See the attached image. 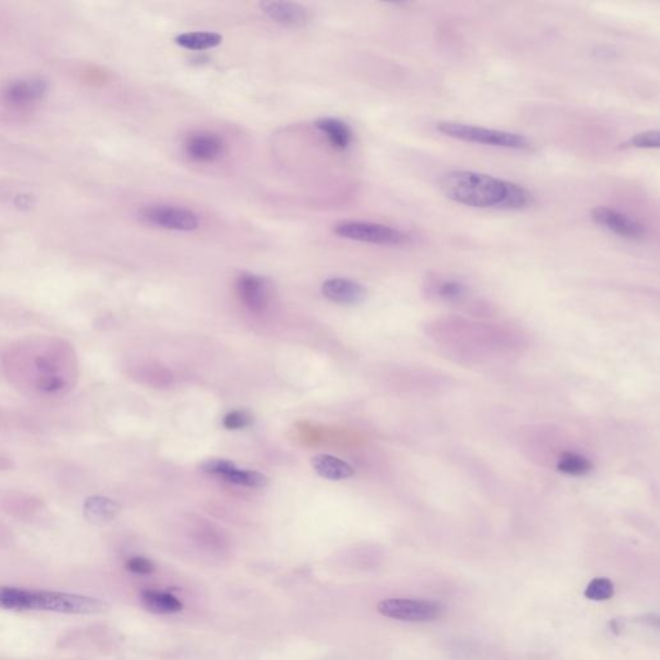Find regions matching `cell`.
Wrapping results in <instances>:
<instances>
[{
    "label": "cell",
    "mask_w": 660,
    "mask_h": 660,
    "mask_svg": "<svg viewBox=\"0 0 660 660\" xmlns=\"http://www.w3.org/2000/svg\"><path fill=\"white\" fill-rule=\"evenodd\" d=\"M9 378L43 398H58L70 391L78 377L73 349L57 339L18 343L3 359Z\"/></svg>",
    "instance_id": "1"
},
{
    "label": "cell",
    "mask_w": 660,
    "mask_h": 660,
    "mask_svg": "<svg viewBox=\"0 0 660 660\" xmlns=\"http://www.w3.org/2000/svg\"><path fill=\"white\" fill-rule=\"evenodd\" d=\"M378 612L391 619L423 623L439 619L444 606L437 601L428 600L388 598L378 603Z\"/></svg>",
    "instance_id": "7"
},
{
    "label": "cell",
    "mask_w": 660,
    "mask_h": 660,
    "mask_svg": "<svg viewBox=\"0 0 660 660\" xmlns=\"http://www.w3.org/2000/svg\"><path fill=\"white\" fill-rule=\"evenodd\" d=\"M142 603L147 610L155 614H173L182 610V603L176 596L167 592L145 591L141 595Z\"/></svg>",
    "instance_id": "16"
},
{
    "label": "cell",
    "mask_w": 660,
    "mask_h": 660,
    "mask_svg": "<svg viewBox=\"0 0 660 660\" xmlns=\"http://www.w3.org/2000/svg\"><path fill=\"white\" fill-rule=\"evenodd\" d=\"M183 150L188 159L195 163L212 164L223 157L226 153V143L217 133L192 132L185 139Z\"/></svg>",
    "instance_id": "8"
},
{
    "label": "cell",
    "mask_w": 660,
    "mask_h": 660,
    "mask_svg": "<svg viewBox=\"0 0 660 660\" xmlns=\"http://www.w3.org/2000/svg\"><path fill=\"white\" fill-rule=\"evenodd\" d=\"M660 145L659 131H645L637 133L632 139L623 143L624 147L633 148H658Z\"/></svg>",
    "instance_id": "23"
},
{
    "label": "cell",
    "mask_w": 660,
    "mask_h": 660,
    "mask_svg": "<svg viewBox=\"0 0 660 660\" xmlns=\"http://www.w3.org/2000/svg\"><path fill=\"white\" fill-rule=\"evenodd\" d=\"M225 479L228 482L237 484L240 486H246V488H265L269 484V479L265 475L255 472V471H249V470H241L239 467L228 473Z\"/></svg>",
    "instance_id": "20"
},
{
    "label": "cell",
    "mask_w": 660,
    "mask_h": 660,
    "mask_svg": "<svg viewBox=\"0 0 660 660\" xmlns=\"http://www.w3.org/2000/svg\"><path fill=\"white\" fill-rule=\"evenodd\" d=\"M321 290L328 300L339 304H358L367 298V289L364 286L343 277L326 280Z\"/></svg>",
    "instance_id": "13"
},
{
    "label": "cell",
    "mask_w": 660,
    "mask_h": 660,
    "mask_svg": "<svg viewBox=\"0 0 660 660\" xmlns=\"http://www.w3.org/2000/svg\"><path fill=\"white\" fill-rule=\"evenodd\" d=\"M435 293L444 301H458L465 297V286L456 280H441L435 286Z\"/></svg>",
    "instance_id": "22"
},
{
    "label": "cell",
    "mask_w": 660,
    "mask_h": 660,
    "mask_svg": "<svg viewBox=\"0 0 660 660\" xmlns=\"http://www.w3.org/2000/svg\"><path fill=\"white\" fill-rule=\"evenodd\" d=\"M315 127L337 151H346L353 141V133L350 125L341 119L321 118L315 122Z\"/></svg>",
    "instance_id": "14"
},
{
    "label": "cell",
    "mask_w": 660,
    "mask_h": 660,
    "mask_svg": "<svg viewBox=\"0 0 660 660\" xmlns=\"http://www.w3.org/2000/svg\"><path fill=\"white\" fill-rule=\"evenodd\" d=\"M591 218L596 225L610 231L617 237L629 240H640L646 235L644 226L624 213L608 206H596L591 212Z\"/></svg>",
    "instance_id": "9"
},
{
    "label": "cell",
    "mask_w": 660,
    "mask_h": 660,
    "mask_svg": "<svg viewBox=\"0 0 660 660\" xmlns=\"http://www.w3.org/2000/svg\"><path fill=\"white\" fill-rule=\"evenodd\" d=\"M107 603L82 595L49 591H27L22 588L0 587V609L44 610L64 614H97L106 610Z\"/></svg>",
    "instance_id": "3"
},
{
    "label": "cell",
    "mask_w": 660,
    "mask_h": 660,
    "mask_svg": "<svg viewBox=\"0 0 660 660\" xmlns=\"http://www.w3.org/2000/svg\"><path fill=\"white\" fill-rule=\"evenodd\" d=\"M260 7L272 22L286 27H303L310 21L309 10L300 3L262 1Z\"/></svg>",
    "instance_id": "12"
},
{
    "label": "cell",
    "mask_w": 660,
    "mask_h": 660,
    "mask_svg": "<svg viewBox=\"0 0 660 660\" xmlns=\"http://www.w3.org/2000/svg\"><path fill=\"white\" fill-rule=\"evenodd\" d=\"M335 234L351 241L384 246H401L410 243V237L404 231L365 220H344L337 223Z\"/></svg>",
    "instance_id": "5"
},
{
    "label": "cell",
    "mask_w": 660,
    "mask_h": 660,
    "mask_svg": "<svg viewBox=\"0 0 660 660\" xmlns=\"http://www.w3.org/2000/svg\"><path fill=\"white\" fill-rule=\"evenodd\" d=\"M127 569L132 571V573H134V574L147 575V574H153L155 571V565L146 557L137 556V557H132L128 560Z\"/></svg>",
    "instance_id": "26"
},
{
    "label": "cell",
    "mask_w": 660,
    "mask_h": 660,
    "mask_svg": "<svg viewBox=\"0 0 660 660\" xmlns=\"http://www.w3.org/2000/svg\"><path fill=\"white\" fill-rule=\"evenodd\" d=\"M594 465L586 456H580L577 453H563L560 456L557 470L560 472L570 475V476H586L592 471Z\"/></svg>",
    "instance_id": "18"
},
{
    "label": "cell",
    "mask_w": 660,
    "mask_h": 660,
    "mask_svg": "<svg viewBox=\"0 0 660 660\" xmlns=\"http://www.w3.org/2000/svg\"><path fill=\"white\" fill-rule=\"evenodd\" d=\"M436 131L449 139H459L471 143L486 146L500 147L510 150H528L531 143L522 134L514 132L490 129L471 124L458 122H440L436 124Z\"/></svg>",
    "instance_id": "4"
},
{
    "label": "cell",
    "mask_w": 660,
    "mask_h": 660,
    "mask_svg": "<svg viewBox=\"0 0 660 660\" xmlns=\"http://www.w3.org/2000/svg\"><path fill=\"white\" fill-rule=\"evenodd\" d=\"M223 38L212 31H190L180 34L174 41L181 48L188 50H206L218 47Z\"/></svg>",
    "instance_id": "17"
},
{
    "label": "cell",
    "mask_w": 660,
    "mask_h": 660,
    "mask_svg": "<svg viewBox=\"0 0 660 660\" xmlns=\"http://www.w3.org/2000/svg\"><path fill=\"white\" fill-rule=\"evenodd\" d=\"M139 218L148 226L167 231L191 232L200 227V217L197 213L177 205H146L141 209Z\"/></svg>",
    "instance_id": "6"
},
{
    "label": "cell",
    "mask_w": 660,
    "mask_h": 660,
    "mask_svg": "<svg viewBox=\"0 0 660 660\" xmlns=\"http://www.w3.org/2000/svg\"><path fill=\"white\" fill-rule=\"evenodd\" d=\"M202 468H203L204 472L226 477L228 473L237 468V465L227 461V459H209V461H206L205 463H203Z\"/></svg>",
    "instance_id": "25"
},
{
    "label": "cell",
    "mask_w": 660,
    "mask_h": 660,
    "mask_svg": "<svg viewBox=\"0 0 660 660\" xmlns=\"http://www.w3.org/2000/svg\"><path fill=\"white\" fill-rule=\"evenodd\" d=\"M252 422V414L248 413L246 410H235V412L228 413L227 416L223 418V426L227 430H241L251 426Z\"/></svg>",
    "instance_id": "24"
},
{
    "label": "cell",
    "mask_w": 660,
    "mask_h": 660,
    "mask_svg": "<svg viewBox=\"0 0 660 660\" xmlns=\"http://www.w3.org/2000/svg\"><path fill=\"white\" fill-rule=\"evenodd\" d=\"M312 467L326 480H346L353 476V468L342 459L329 454H318L312 458Z\"/></svg>",
    "instance_id": "15"
},
{
    "label": "cell",
    "mask_w": 660,
    "mask_h": 660,
    "mask_svg": "<svg viewBox=\"0 0 660 660\" xmlns=\"http://www.w3.org/2000/svg\"><path fill=\"white\" fill-rule=\"evenodd\" d=\"M439 186L449 200L472 208L522 211L533 204L528 188L480 171H448L441 177Z\"/></svg>",
    "instance_id": "2"
},
{
    "label": "cell",
    "mask_w": 660,
    "mask_h": 660,
    "mask_svg": "<svg viewBox=\"0 0 660 660\" xmlns=\"http://www.w3.org/2000/svg\"><path fill=\"white\" fill-rule=\"evenodd\" d=\"M48 83L39 78H26L9 83L3 97L12 106L27 107L43 101L48 94Z\"/></svg>",
    "instance_id": "11"
},
{
    "label": "cell",
    "mask_w": 660,
    "mask_h": 660,
    "mask_svg": "<svg viewBox=\"0 0 660 660\" xmlns=\"http://www.w3.org/2000/svg\"><path fill=\"white\" fill-rule=\"evenodd\" d=\"M237 292L245 307L255 314H262L269 307L271 300L269 283L258 275L245 272L237 277Z\"/></svg>",
    "instance_id": "10"
},
{
    "label": "cell",
    "mask_w": 660,
    "mask_h": 660,
    "mask_svg": "<svg viewBox=\"0 0 660 660\" xmlns=\"http://www.w3.org/2000/svg\"><path fill=\"white\" fill-rule=\"evenodd\" d=\"M119 512V505L106 498H94L88 502V516L94 522L108 521Z\"/></svg>",
    "instance_id": "19"
},
{
    "label": "cell",
    "mask_w": 660,
    "mask_h": 660,
    "mask_svg": "<svg viewBox=\"0 0 660 660\" xmlns=\"http://www.w3.org/2000/svg\"><path fill=\"white\" fill-rule=\"evenodd\" d=\"M614 595V584L608 578H595L588 583L584 596L592 601H606Z\"/></svg>",
    "instance_id": "21"
}]
</instances>
